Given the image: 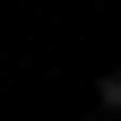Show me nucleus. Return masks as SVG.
<instances>
[{"instance_id":"1","label":"nucleus","mask_w":121,"mask_h":121,"mask_svg":"<svg viewBox=\"0 0 121 121\" xmlns=\"http://www.w3.org/2000/svg\"><path fill=\"white\" fill-rule=\"evenodd\" d=\"M95 104H104V112H121V69H104V78H95Z\"/></svg>"}]
</instances>
